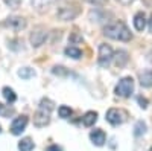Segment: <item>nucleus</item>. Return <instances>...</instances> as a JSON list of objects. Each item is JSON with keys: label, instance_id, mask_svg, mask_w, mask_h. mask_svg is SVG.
<instances>
[{"label": "nucleus", "instance_id": "1", "mask_svg": "<svg viewBox=\"0 0 152 151\" xmlns=\"http://www.w3.org/2000/svg\"><path fill=\"white\" fill-rule=\"evenodd\" d=\"M104 34L108 37V38L119 40V41H129L132 38L131 31L126 28V24L122 23V21H116V23H111V24H108V26H105Z\"/></svg>", "mask_w": 152, "mask_h": 151}, {"label": "nucleus", "instance_id": "2", "mask_svg": "<svg viewBox=\"0 0 152 151\" xmlns=\"http://www.w3.org/2000/svg\"><path fill=\"white\" fill-rule=\"evenodd\" d=\"M53 110V102L50 99H43L40 102L35 116H34V125L35 127H46L50 121V111Z\"/></svg>", "mask_w": 152, "mask_h": 151}, {"label": "nucleus", "instance_id": "3", "mask_svg": "<svg viewBox=\"0 0 152 151\" xmlns=\"http://www.w3.org/2000/svg\"><path fill=\"white\" fill-rule=\"evenodd\" d=\"M134 92V80L131 77H125L116 85V95L120 98H129Z\"/></svg>", "mask_w": 152, "mask_h": 151}, {"label": "nucleus", "instance_id": "4", "mask_svg": "<svg viewBox=\"0 0 152 151\" xmlns=\"http://www.w3.org/2000/svg\"><path fill=\"white\" fill-rule=\"evenodd\" d=\"M114 58V54H113V49L111 46L102 43L99 46V58H97V63H99V66H102V67H107L111 60Z\"/></svg>", "mask_w": 152, "mask_h": 151}, {"label": "nucleus", "instance_id": "5", "mask_svg": "<svg viewBox=\"0 0 152 151\" xmlns=\"http://www.w3.org/2000/svg\"><path fill=\"white\" fill-rule=\"evenodd\" d=\"M107 121L111 125H120L126 121V113L119 108H110L107 111Z\"/></svg>", "mask_w": 152, "mask_h": 151}, {"label": "nucleus", "instance_id": "6", "mask_svg": "<svg viewBox=\"0 0 152 151\" xmlns=\"http://www.w3.org/2000/svg\"><path fill=\"white\" fill-rule=\"evenodd\" d=\"M26 125H28V116L21 115V116H18V118H15L14 121H12V124H11V133L14 136H18V134H21L24 131Z\"/></svg>", "mask_w": 152, "mask_h": 151}, {"label": "nucleus", "instance_id": "7", "mask_svg": "<svg viewBox=\"0 0 152 151\" xmlns=\"http://www.w3.org/2000/svg\"><path fill=\"white\" fill-rule=\"evenodd\" d=\"M46 38H47V32H46L44 29H41V28L35 29V31L31 34V37H29L31 44H32L34 47H40L41 44H44Z\"/></svg>", "mask_w": 152, "mask_h": 151}, {"label": "nucleus", "instance_id": "8", "mask_svg": "<svg viewBox=\"0 0 152 151\" xmlns=\"http://www.w3.org/2000/svg\"><path fill=\"white\" fill-rule=\"evenodd\" d=\"M6 26L14 29V31H21L26 28V20L23 17H9L6 20Z\"/></svg>", "mask_w": 152, "mask_h": 151}, {"label": "nucleus", "instance_id": "9", "mask_svg": "<svg viewBox=\"0 0 152 151\" xmlns=\"http://www.w3.org/2000/svg\"><path fill=\"white\" fill-rule=\"evenodd\" d=\"M90 139H91V142H93L94 145H97V147H102V145L105 144V141H107L105 131H104V130H100V128L93 130V131L90 133Z\"/></svg>", "mask_w": 152, "mask_h": 151}, {"label": "nucleus", "instance_id": "10", "mask_svg": "<svg viewBox=\"0 0 152 151\" xmlns=\"http://www.w3.org/2000/svg\"><path fill=\"white\" fill-rule=\"evenodd\" d=\"M76 15H78V9H73V8H69V6H64V8H61L58 11V17L61 20H64V21L73 20Z\"/></svg>", "mask_w": 152, "mask_h": 151}, {"label": "nucleus", "instance_id": "11", "mask_svg": "<svg viewBox=\"0 0 152 151\" xmlns=\"http://www.w3.org/2000/svg\"><path fill=\"white\" fill-rule=\"evenodd\" d=\"M134 28L137 31H143L146 28V17L143 12H137L134 15Z\"/></svg>", "mask_w": 152, "mask_h": 151}, {"label": "nucleus", "instance_id": "12", "mask_svg": "<svg viewBox=\"0 0 152 151\" xmlns=\"http://www.w3.org/2000/svg\"><path fill=\"white\" fill-rule=\"evenodd\" d=\"M97 121V113L96 111H87L84 118H82V122L85 127H91V125H94Z\"/></svg>", "mask_w": 152, "mask_h": 151}, {"label": "nucleus", "instance_id": "13", "mask_svg": "<svg viewBox=\"0 0 152 151\" xmlns=\"http://www.w3.org/2000/svg\"><path fill=\"white\" fill-rule=\"evenodd\" d=\"M35 148V144L34 141L31 139V137H24V139H21L18 142V150L20 151H32Z\"/></svg>", "mask_w": 152, "mask_h": 151}, {"label": "nucleus", "instance_id": "14", "mask_svg": "<svg viewBox=\"0 0 152 151\" xmlns=\"http://www.w3.org/2000/svg\"><path fill=\"white\" fill-rule=\"evenodd\" d=\"M140 84L143 87H151L152 85V70H146L140 75Z\"/></svg>", "mask_w": 152, "mask_h": 151}, {"label": "nucleus", "instance_id": "15", "mask_svg": "<svg viewBox=\"0 0 152 151\" xmlns=\"http://www.w3.org/2000/svg\"><path fill=\"white\" fill-rule=\"evenodd\" d=\"M126 61H128V54H126L125 50H119V52L116 54V66L123 67Z\"/></svg>", "mask_w": 152, "mask_h": 151}, {"label": "nucleus", "instance_id": "16", "mask_svg": "<svg viewBox=\"0 0 152 151\" xmlns=\"http://www.w3.org/2000/svg\"><path fill=\"white\" fill-rule=\"evenodd\" d=\"M66 55H67V57H72V58H75V60H78V58H81V57H82V50H81V49H78V47L70 46V47H67V49H66Z\"/></svg>", "mask_w": 152, "mask_h": 151}, {"label": "nucleus", "instance_id": "17", "mask_svg": "<svg viewBox=\"0 0 152 151\" xmlns=\"http://www.w3.org/2000/svg\"><path fill=\"white\" fill-rule=\"evenodd\" d=\"M35 75V72H34V69H31V67H21L20 70H18V77L20 78H23V80H29V78H32Z\"/></svg>", "mask_w": 152, "mask_h": 151}, {"label": "nucleus", "instance_id": "18", "mask_svg": "<svg viewBox=\"0 0 152 151\" xmlns=\"http://www.w3.org/2000/svg\"><path fill=\"white\" fill-rule=\"evenodd\" d=\"M3 96H5V99L8 101V102H14V101L17 99V95L14 93V90L12 89H9V87H3Z\"/></svg>", "mask_w": 152, "mask_h": 151}, {"label": "nucleus", "instance_id": "19", "mask_svg": "<svg viewBox=\"0 0 152 151\" xmlns=\"http://www.w3.org/2000/svg\"><path fill=\"white\" fill-rule=\"evenodd\" d=\"M52 2H53V0H31L32 6H34V8H37V9H43V8L49 6Z\"/></svg>", "mask_w": 152, "mask_h": 151}, {"label": "nucleus", "instance_id": "20", "mask_svg": "<svg viewBox=\"0 0 152 151\" xmlns=\"http://www.w3.org/2000/svg\"><path fill=\"white\" fill-rule=\"evenodd\" d=\"M145 131H146V124L143 121H138L135 124V127H134V134L135 136H142V134H145Z\"/></svg>", "mask_w": 152, "mask_h": 151}, {"label": "nucleus", "instance_id": "21", "mask_svg": "<svg viewBox=\"0 0 152 151\" xmlns=\"http://www.w3.org/2000/svg\"><path fill=\"white\" fill-rule=\"evenodd\" d=\"M58 113H59V118H70L72 116V108L70 107H67V105H61L59 108H58Z\"/></svg>", "mask_w": 152, "mask_h": 151}, {"label": "nucleus", "instance_id": "22", "mask_svg": "<svg viewBox=\"0 0 152 151\" xmlns=\"http://www.w3.org/2000/svg\"><path fill=\"white\" fill-rule=\"evenodd\" d=\"M3 2H5L6 5L12 6V8H17V6H18V3H20V0H3Z\"/></svg>", "mask_w": 152, "mask_h": 151}, {"label": "nucleus", "instance_id": "23", "mask_svg": "<svg viewBox=\"0 0 152 151\" xmlns=\"http://www.w3.org/2000/svg\"><path fill=\"white\" fill-rule=\"evenodd\" d=\"M138 102H140V107H142V108H146V107H148V101H146L145 98H142V96L138 98Z\"/></svg>", "mask_w": 152, "mask_h": 151}, {"label": "nucleus", "instance_id": "24", "mask_svg": "<svg viewBox=\"0 0 152 151\" xmlns=\"http://www.w3.org/2000/svg\"><path fill=\"white\" fill-rule=\"evenodd\" d=\"M46 151H62V150H61V147H58V145H50V147L46 148Z\"/></svg>", "mask_w": 152, "mask_h": 151}, {"label": "nucleus", "instance_id": "25", "mask_svg": "<svg viewBox=\"0 0 152 151\" xmlns=\"http://www.w3.org/2000/svg\"><path fill=\"white\" fill-rule=\"evenodd\" d=\"M85 2L93 3V5H104V3H105V0H85Z\"/></svg>", "mask_w": 152, "mask_h": 151}, {"label": "nucleus", "instance_id": "26", "mask_svg": "<svg viewBox=\"0 0 152 151\" xmlns=\"http://www.w3.org/2000/svg\"><path fill=\"white\" fill-rule=\"evenodd\" d=\"M119 2L122 3V5H129V3H132L134 0H119Z\"/></svg>", "mask_w": 152, "mask_h": 151}, {"label": "nucleus", "instance_id": "27", "mask_svg": "<svg viewBox=\"0 0 152 151\" xmlns=\"http://www.w3.org/2000/svg\"><path fill=\"white\" fill-rule=\"evenodd\" d=\"M151 32H152V20H151Z\"/></svg>", "mask_w": 152, "mask_h": 151}, {"label": "nucleus", "instance_id": "28", "mask_svg": "<svg viewBox=\"0 0 152 151\" xmlns=\"http://www.w3.org/2000/svg\"><path fill=\"white\" fill-rule=\"evenodd\" d=\"M0 110H2V104H0Z\"/></svg>", "mask_w": 152, "mask_h": 151}, {"label": "nucleus", "instance_id": "29", "mask_svg": "<svg viewBox=\"0 0 152 151\" xmlns=\"http://www.w3.org/2000/svg\"><path fill=\"white\" fill-rule=\"evenodd\" d=\"M149 151H152V148H151V150H149Z\"/></svg>", "mask_w": 152, "mask_h": 151}, {"label": "nucleus", "instance_id": "30", "mask_svg": "<svg viewBox=\"0 0 152 151\" xmlns=\"http://www.w3.org/2000/svg\"><path fill=\"white\" fill-rule=\"evenodd\" d=\"M0 131H2V128H0Z\"/></svg>", "mask_w": 152, "mask_h": 151}]
</instances>
